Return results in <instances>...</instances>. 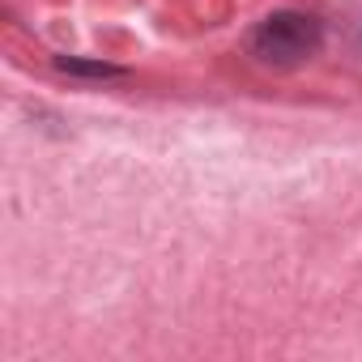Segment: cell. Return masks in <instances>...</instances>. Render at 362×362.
Masks as SVG:
<instances>
[{
	"label": "cell",
	"instance_id": "1",
	"mask_svg": "<svg viewBox=\"0 0 362 362\" xmlns=\"http://www.w3.org/2000/svg\"><path fill=\"white\" fill-rule=\"evenodd\" d=\"M247 47H252V56H256L260 64H269V69H298V64H307L311 56H320L324 30H320V22L307 18V13H273V18H264V22L252 30Z\"/></svg>",
	"mask_w": 362,
	"mask_h": 362
},
{
	"label": "cell",
	"instance_id": "2",
	"mask_svg": "<svg viewBox=\"0 0 362 362\" xmlns=\"http://www.w3.org/2000/svg\"><path fill=\"white\" fill-rule=\"evenodd\" d=\"M56 69L60 73H73V77H94V81L124 77L119 64H111V60H81V56H56Z\"/></svg>",
	"mask_w": 362,
	"mask_h": 362
}]
</instances>
